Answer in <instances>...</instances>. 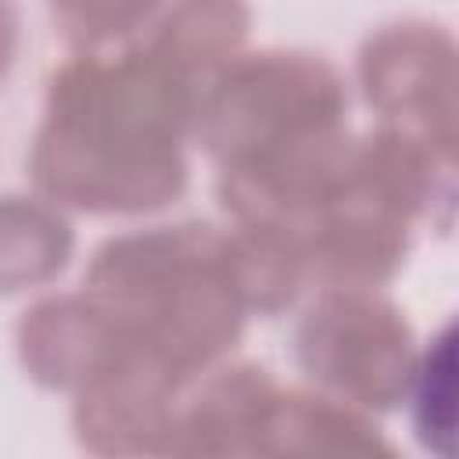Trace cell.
<instances>
[{
  "label": "cell",
  "mask_w": 459,
  "mask_h": 459,
  "mask_svg": "<svg viewBox=\"0 0 459 459\" xmlns=\"http://www.w3.org/2000/svg\"><path fill=\"white\" fill-rule=\"evenodd\" d=\"M190 75L154 47L118 65L82 57L50 86L32 176L54 201L90 212H147L186 183L179 136L194 122Z\"/></svg>",
  "instance_id": "6da1fadb"
},
{
  "label": "cell",
  "mask_w": 459,
  "mask_h": 459,
  "mask_svg": "<svg viewBox=\"0 0 459 459\" xmlns=\"http://www.w3.org/2000/svg\"><path fill=\"white\" fill-rule=\"evenodd\" d=\"M247 29L244 0H179L154 36V50L186 75L222 61Z\"/></svg>",
  "instance_id": "52a82bcc"
},
{
  "label": "cell",
  "mask_w": 459,
  "mask_h": 459,
  "mask_svg": "<svg viewBox=\"0 0 459 459\" xmlns=\"http://www.w3.org/2000/svg\"><path fill=\"white\" fill-rule=\"evenodd\" d=\"M11 54H14V11L11 0H0V75L11 65Z\"/></svg>",
  "instance_id": "9c48e42d"
},
{
  "label": "cell",
  "mask_w": 459,
  "mask_h": 459,
  "mask_svg": "<svg viewBox=\"0 0 459 459\" xmlns=\"http://www.w3.org/2000/svg\"><path fill=\"white\" fill-rule=\"evenodd\" d=\"M72 230L43 204L4 197L0 201V290H22L65 269Z\"/></svg>",
  "instance_id": "8992f818"
},
{
  "label": "cell",
  "mask_w": 459,
  "mask_h": 459,
  "mask_svg": "<svg viewBox=\"0 0 459 459\" xmlns=\"http://www.w3.org/2000/svg\"><path fill=\"white\" fill-rule=\"evenodd\" d=\"M341 82L305 54H258L230 65L204 97H197V136L240 169L294 143L341 129Z\"/></svg>",
  "instance_id": "3957f363"
},
{
  "label": "cell",
  "mask_w": 459,
  "mask_h": 459,
  "mask_svg": "<svg viewBox=\"0 0 459 459\" xmlns=\"http://www.w3.org/2000/svg\"><path fill=\"white\" fill-rule=\"evenodd\" d=\"M86 298L118 344L158 359L179 380L233 348L244 319L230 237L212 226L108 240L93 255Z\"/></svg>",
  "instance_id": "7a4b0ae2"
},
{
  "label": "cell",
  "mask_w": 459,
  "mask_h": 459,
  "mask_svg": "<svg viewBox=\"0 0 459 459\" xmlns=\"http://www.w3.org/2000/svg\"><path fill=\"white\" fill-rule=\"evenodd\" d=\"M301 366L362 405H387L405 380V326L394 312L355 298L326 294L298 333Z\"/></svg>",
  "instance_id": "277c9868"
},
{
  "label": "cell",
  "mask_w": 459,
  "mask_h": 459,
  "mask_svg": "<svg viewBox=\"0 0 459 459\" xmlns=\"http://www.w3.org/2000/svg\"><path fill=\"white\" fill-rule=\"evenodd\" d=\"M111 348V326L90 298H54L22 323V359L50 387L82 384Z\"/></svg>",
  "instance_id": "5b68a950"
},
{
  "label": "cell",
  "mask_w": 459,
  "mask_h": 459,
  "mask_svg": "<svg viewBox=\"0 0 459 459\" xmlns=\"http://www.w3.org/2000/svg\"><path fill=\"white\" fill-rule=\"evenodd\" d=\"M154 0H54L65 32L75 43H100L129 32L147 18Z\"/></svg>",
  "instance_id": "ba28073f"
}]
</instances>
